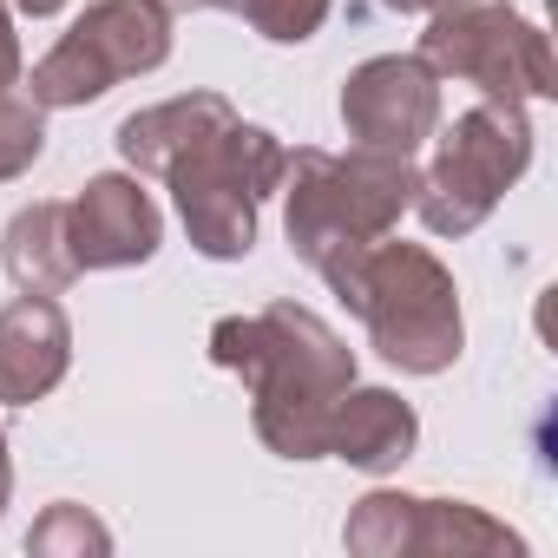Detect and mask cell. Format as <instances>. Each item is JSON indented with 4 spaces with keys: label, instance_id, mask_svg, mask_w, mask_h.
<instances>
[{
    "label": "cell",
    "instance_id": "6da1fadb",
    "mask_svg": "<svg viewBox=\"0 0 558 558\" xmlns=\"http://www.w3.org/2000/svg\"><path fill=\"white\" fill-rule=\"evenodd\" d=\"M204 355L250 388V427L276 460H329V414L355 381V349L303 303L217 316Z\"/></svg>",
    "mask_w": 558,
    "mask_h": 558
},
{
    "label": "cell",
    "instance_id": "7a4b0ae2",
    "mask_svg": "<svg viewBox=\"0 0 558 558\" xmlns=\"http://www.w3.org/2000/svg\"><path fill=\"white\" fill-rule=\"evenodd\" d=\"M323 283L349 303V316L368 329V349L401 375H447L466 349L460 283L453 269L408 236H375L323 269Z\"/></svg>",
    "mask_w": 558,
    "mask_h": 558
},
{
    "label": "cell",
    "instance_id": "3957f363",
    "mask_svg": "<svg viewBox=\"0 0 558 558\" xmlns=\"http://www.w3.org/2000/svg\"><path fill=\"white\" fill-rule=\"evenodd\" d=\"M414 184H421V165L408 151H375V145L290 151V171H283L276 197H283V236H290L296 263H310L323 276L349 250L388 236L401 223V210H414Z\"/></svg>",
    "mask_w": 558,
    "mask_h": 558
},
{
    "label": "cell",
    "instance_id": "277c9868",
    "mask_svg": "<svg viewBox=\"0 0 558 558\" xmlns=\"http://www.w3.org/2000/svg\"><path fill=\"white\" fill-rule=\"evenodd\" d=\"M283 171H290V145H283V138H276L269 125L230 119V125L210 132L197 151H184L158 184L171 191L178 223H184V236H191L197 256H210V263H243V256L256 250L263 204L283 191Z\"/></svg>",
    "mask_w": 558,
    "mask_h": 558
},
{
    "label": "cell",
    "instance_id": "5b68a950",
    "mask_svg": "<svg viewBox=\"0 0 558 558\" xmlns=\"http://www.w3.org/2000/svg\"><path fill=\"white\" fill-rule=\"evenodd\" d=\"M532 165V119L519 99H480L453 125H434V158L414 184V210L434 236H473Z\"/></svg>",
    "mask_w": 558,
    "mask_h": 558
},
{
    "label": "cell",
    "instance_id": "8992f818",
    "mask_svg": "<svg viewBox=\"0 0 558 558\" xmlns=\"http://www.w3.org/2000/svg\"><path fill=\"white\" fill-rule=\"evenodd\" d=\"M171 60V8L165 0H93V8L40 53L27 93L47 112H73L106 99L119 80H145Z\"/></svg>",
    "mask_w": 558,
    "mask_h": 558
},
{
    "label": "cell",
    "instance_id": "52a82bcc",
    "mask_svg": "<svg viewBox=\"0 0 558 558\" xmlns=\"http://www.w3.org/2000/svg\"><path fill=\"white\" fill-rule=\"evenodd\" d=\"M421 60L434 66V80L473 86L480 99H519L525 106V99L558 93L551 40L538 21L512 14V0H453V8L427 14Z\"/></svg>",
    "mask_w": 558,
    "mask_h": 558
},
{
    "label": "cell",
    "instance_id": "ba28073f",
    "mask_svg": "<svg viewBox=\"0 0 558 558\" xmlns=\"http://www.w3.org/2000/svg\"><path fill=\"white\" fill-rule=\"evenodd\" d=\"M342 545L355 558H493V551H525V538L493 519L473 499H434V493H401V486H375L355 499Z\"/></svg>",
    "mask_w": 558,
    "mask_h": 558
},
{
    "label": "cell",
    "instance_id": "9c48e42d",
    "mask_svg": "<svg viewBox=\"0 0 558 558\" xmlns=\"http://www.w3.org/2000/svg\"><path fill=\"white\" fill-rule=\"evenodd\" d=\"M342 132L349 145H375V151H421L440 125V80L421 53H375L342 80Z\"/></svg>",
    "mask_w": 558,
    "mask_h": 558
},
{
    "label": "cell",
    "instance_id": "30bf717a",
    "mask_svg": "<svg viewBox=\"0 0 558 558\" xmlns=\"http://www.w3.org/2000/svg\"><path fill=\"white\" fill-rule=\"evenodd\" d=\"M66 243L86 269H138L165 243V210L138 171H99L66 197Z\"/></svg>",
    "mask_w": 558,
    "mask_h": 558
},
{
    "label": "cell",
    "instance_id": "8fae6325",
    "mask_svg": "<svg viewBox=\"0 0 558 558\" xmlns=\"http://www.w3.org/2000/svg\"><path fill=\"white\" fill-rule=\"evenodd\" d=\"M73 368V323L60 296L21 290L0 310V408H34L47 401Z\"/></svg>",
    "mask_w": 558,
    "mask_h": 558
},
{
    "label": "cell",
    "instance_id": "7c38bea8",
    "mask_svg": "<svg viewBox=\"0 0 558 558\" xmlns=\"http://www.w3.org/2000/svg\"><path fill=\"white\" fill-rule=\"evenodd\" d=\"M236 119V106L223 93H178V99H158V106H138L119 119L112 145L125 158V171L138 178H165L184 151H197L210 132H223Z\"/></svg>",
    "mask_w": 558,
    "mask_h": 558
},
{
    "label": "cell",
    "instance_id": "4fadbf2b",
    "mask_svg": "<svg viewBox=\"0 0 558 558\" xmlns=\"http://www.w3.org/2000/svg\"><path fill=\"white\" fill-rule=\"evenodd\" d=\"M421 447V414L395 388H362L349 381L336 414H329V460L355 473H395Z\"/></svg>",
    "mask_w": 558,
    "mask_h": 558
},
{
    "label": "cell",
    "instance_id": "5bb4252c",
    "mask_svg": "<svg viewBox=\"0 0 558 558\" xmlns=\"http://www.w3.org/2000/svg\"><path fill=\"white\" fill-rule=\"evenodd\" d=\"M0 263H8L14 290H34V296H60L80 283V263H73V243H66V197H34L8 217L0 230Z\"/></svg>",
    "mask_w": 558,
    "mask_h": 558
},
{
    "label": "cell",
    "instance_id": "9a60e30c",
    "mask_svg": "<svg viewBox=\"0 0 558 558\" xmlns=\"http://www.w3.org/2000/svg\"><path fill=\"white\" fill-rule=\"evenodd\" d=\"M27 551L34 558H106L112 551V525L99 512H86L80 499H53L34 525H27Z\"/></svg>",
    "mask_w": 558,
    "mask_h": 558
},
{
    "label": "cell",
    "instance_id": "2e32d148",
    "mask_svg": "<svg viewBox=\"0 0 558 558\" xmlns=\"http://www.w3.org/2000/svg\"><path fill=\"white\" fill-rule=\"evenodd\" d=\"M47 151V106H34V93H0V184H14L40 165Z\"/></svg>",
    "mask_w": 558,
    "mask_h": 558
},
{
    "label": "cell",
    "instance_id": "e0dca14e",
    "mask_svg": "<svg viewBox=\"0 0 558 558\" xmlns=\"http://www.w3.org/2000/svg\"><path fill=\"white\" fill-rule=\"evenodd\" d=\"M336 0H236V14L269 40V47H303L323 34Z\"/></svg>",
    "mask_w": 558,
    "mask_h": 558
},
{
    "label": "cell",
    "instance_id": "ac0fdd59",
    "mask_svg": "<svg viewBox=\"0 0 558 558\" xmlns=\"http://www.w3.org/2000/svg\"><path fill=\"white\" fill-rule=\"evenodd\" d=\"M21 86V34H14V0H0V93Z\"/></svg>",
    "mask_w": 558,
    "mask_h": 558
},
{
    "label": "cell",
    "instance_id": "d6986e66",
    "mask_svg": "<svg viewBox=\"0 0 558 558\" xmlns=\"http://www.w3.org/2000/svg\"><path fill=\"white\" fill-rule=\"evenodd\" d=\"M165 8H171V14H230L236 0H165Z\"/></svg>",
    "mask_w": 558,
    "mask_h": 558
},
{
    "label": "cell",
    "instance_id": "ffe728a7",
    "mask_svg": "<svg viewBox=\"0 0 558 558\" xmlns=\"http://www.w3.org/2000/svg\"><path fill=\"white\" fill-rule=\"evenodd\" d=\"M14 499V460H8V427H0V512Z\"/></svg>",
    "mask_w": 558,
    "mask_h": 558
},
{
    "label": "cell",
    "instance_id": "44dd1931",
    "mask_svg": "<svg viewBox=\"0 0 558 558\" xmlns=\"http://www.w3.org/2000/svg\"><path fill=\"white\" fill-rule=\"evenodd\" d=\"M388 14H440V8H453V0H381Z\"/></svg>",
    "mask_w": 558,
    "mask_h": 558
},
{
    "label": "cell",
    "instance_id": "7402d4cb",
    "mask_svg": "<svg viewBox=\"0 0 558 558\" xmlns=\"http://www.w3.org/2000/svg\"><path fill=\"white\" fill-rule=\"evenodd\" d=\"M14 8H21V14H34V21H53V14H66V8H73V0H14Z\"/></svg>",
    "mask_w": 558,
    "mask_h": 558
}]
</instances>
